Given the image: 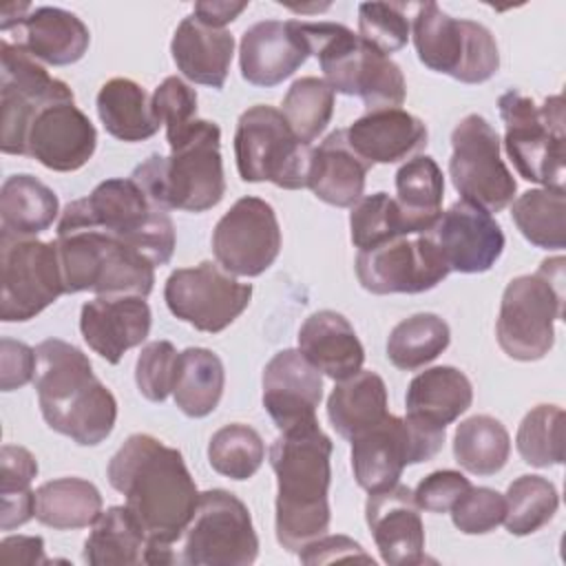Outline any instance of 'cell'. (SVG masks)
Segmentation results:
<instances>
[{
    "label": "cell",
    "mask_w": 566,
    "mask_h": 566,
    "mask_svg": "<svg viewBox=\"0 0 566 566\" xmlns=\"http://www.w3.org/2000/svg\"><path fill=\"white\" fill-rule=\"evenodd\" d=\"M106 478L146 535L144 564L179 562L172 544L184 537L199 502L181 451L150 433H133L108 460Z\"/></svg>",
    "instance_id": "obj_1"
},
{
    "label": "cell",
    "mask_w": 566,
    "mask_h": 566,
    "mask_svg": "<svg viewBox=\"0 0 566 566\" xmlns=\"http://www.w3.org/2000/svg\"><path fill=\"white\" fill-rule=\"evenodd\" d=\"M332 449L318 420L283 429L270 447V464L276 475L274 531L276 542L290 553L327 535Z\"/></svg>",
    "instance_id": "obj_2"
},
{
    "label": "cell",
    "mask_w": 566,
    "mask_h": 566,
    "mask_svg": "<svg viewBox=\"0 0 566 566\" xmlns=\"http://www.w3.org/2000/svg\"><path fill=\"white\" fill-rule=\"evenodd\" d=\"M38 405L49 429L80 447L104 442L117 420V400L93 374L88 356L60 338L35 347Z\"/></svg>",
    "instance_id": "obj_3"
},
{
    "label": "cell",
    "mask_w": 566,
    "mask_h": 566,
    "mask_svg": "<svg viewBox=\"0 0 566 566\" xmlns=\"http://www.w3.org/2000/svg\"><path fill=\"white\" fill-rule=\"evenodd\" d=\"M166 142L170 155H150L135 166L130 179L166 212H206L214 208L226 195L219 126L208 119H192Z\"/></svg>",
    "instance_id": "obj_4"
},
{
    "label": "cell",
    "mask_w": 566,
    "mask_h": 566,
    "mask_svg": "<svg viewBox=\"0 0 566 566\" xmlns=\"http://www.w3.org/2000/svg\"><path fill=\"white\" fill-rule=\"evenodd\" d=\"M71 230H97L119 239L148 256L153 265H166L175 252V223L157 208L130 177L97 184L91 195L64 206L57 234Z\"/></svg>",
    "instance_id": "obj_5"
},
{
    "label": "cell",
    "mask_w": 566,
    "mask_h": 566,
    "mask_svg": "<svg viewBox=\"0 0 566 566\" xmlns=\"http://www.w3.org/2000/svg\"><path fill=\"white\" fill-rule=\"evenodd\" d=\"M298 31L334 93L360 97L367 111L400 108L407 84L400 66L389 55L338 22L298 20Z\"/></svg>",
    "instance_id": "obj_6"
},
{
    "label": "cell",
    "mask_w": 566,
    "mask_h": 566,
    "mask_svg": "<svg viewBox=\"0 0 566 566\" xmlns=\"http://www.w3.org/2000/svg\"><path fill=\"white\" fill-rule=\"evenodd\" d=\"M564 256L544 259L533 274L506 283L495 336L502 352L522 363L544 358L555 345V321L564 316Z\"/></svg>",
    "instance_id": "obj_7"
},
{
    "label": "cell",
    "mask_w": 566,
    "mask_h": 566,
    "mask_svg": "<svg viewBox=\"0 0 566 566\" xmlns=\"http://www.w3.org/2000/svg\"><path fill=\"white\" fill-rule=\"evenodd\" d=\"M55 243L66 294L148 296L153 292V261L128 243L97 230L60 232Z\"/></svg>",
    "instance_id": "obj_8"
},
{
    "label": "cell",
    "mask_w": 566,
    "mask_h": 566,
    "mask_svg": "<svg viewBox=\"0 0 566 566\" xmlns=\"http://www.w3.org/2000/svg\"><path fill=\"white\" fill-rule=\"evenodd\" d=\"M504 122V150L522 179L542 188L564 190V97L551 95L537 106L528 95L511 88L497 99Z\"/></svg>",
    "instance_id": "obj_9"
},
{
    "label": "cell",
    "mask_w": 566,
    "mask_h": 566,
    "mask_svg": "<svg viewBox=\"0 0 566 566\" xmlns=\"http://www.w3.org/2000/svg\"><path fill=\"white\" fill-rule=\"evenodd\" d=\"M411 38L418 60L462 84H482L500 69V51L493 33L467 18H451L436 2L418 4Z\"/></svg>",
    "instance_id": "obj_10"
},
{
    "label": "cell",
    "mask_w": 566,
    "mask_h": 566,
    "mask_svg": "<svg viewBox=\"0 0 566 566\" xmlns=\"http://www.w3.org/2000/svg\"><path fill=\"white\" fill-rule=\"evenodd\" d=\"M310 155V144L294 135L279 108L254 104L239 115L234 159L243 181H270L285 190L305 188Z\"/></svg>",
    "instance_id": "obj_11"
},
{
    "label": "cell",
    "mask_w": 566,
    "mask_h": 566,
    "mask_svg": "<svg viewBox=\"0 0 566 566\" xmlns=\"http://www.w3.org/2000/svg\"><path fill=\"white\" fill-rule=\"evenodd\" d=\"M444 438L440 427L387 413L378 424L349 440L356 484L367 493L398 484L405 467L438 455Z\"/></svg>",
    "instance_id": "obj_12"
},
{
    "label": "cell",
    "mask_w": 566,
    "mask_h": 566,
    "mask_svg": "<svg viewBox=\"0 0 566 566\" xmlns=\"http://www.w3.org/2000/svg\"><path fill=\"white\" fill-rule=\"evenodd\" d=\"M62 294L57 243L0 232V318L31 321Z\"/></svg>",
    "instance_id": "obj_13"
},
{
    "label": "cell",
    "mask_w": 566,
    "mask_h": 566,
    "mask_svg": "<svg viewBox=\"0 0 566 566\" xmlns=\"http://www.w3.org/2000/svg\"><path fill=\"white\" fill-rule=\"evenodd\" d=\"M259 555V537L248 506L226 489L199 493L195 515L184 533L181 564L248 566Z\"/></svg>",
    "instance_id": "obj_14"
},
{
    "label": "cell",
    "mask_w": 566,
    "mask_h": 566,
    "mask_svg": "<svg viewBox=\"0 0 566 566\" xmlns=\"http://www.w3.org/2000/svg\"><path fill=\"white\" fill-rule=\"evenodd\" d=\"M497 130L478 113L462 117L451 133L449 177L460 197L486 212L511 206L517 184L500 157Z\"/></svg>",
    "instance_id": "obj_15"
},
{
    "label": "cell",
    "mask_w": 566,
    "mask_h": 566,
    "mask_svg": "<svg viewBox=\"0 0 566 566\" xmlns=\"http://www.w3.org/2000/svg\"><path fill=\"white\" fill-rule=\"evenodd\" d=\"M252 285L237 281L217 261L170 272L164 301L172 316L199 332L219 334L232 325L250 305Z\"/></svg>",
    "instance_id": "obj_16"
},
{
    "label": "cell",
    "mask_w": 566,
    "mask_h": 566,
    "mask_svg": "<svg viewBox=\"0 0 566 566\" xmlns=\"http://www.w3.org/2000/svg\"><path fill=\"white\" fill-rule=\"evenodd\" d=\"M0 150L24 155L27 130L40 108L60 99H75L66 82L49 71L22 49L0 40Z\"/></svg>",
    "instance_id": "obj_17"
},
{
    "label": "cell",
    "mask_w": 566,
    "mask_h": 566,
    "mask_svg": "<svg viewBox=\"0 0 566 566\" xmlns=\"http://www.w3.org/2000/svg\"><path fill=\"white\" fill-rule=\"evenodd\" d=\"M217 263L234 276L263 274L281 252V226L274 208L259 197H241L212 230Z\"/></svg>",
    "instance_id": "obj_18"
},
{
    "label": "cell",
    "mask_w": 566,
    "mask_h": 566,
    "mask_svg": "<svg viewBox=\"0 0 566 566\" xmlns=\"http://www.w3.org/2000/svg\"><path fill=\"white\" fill-rule=\"evenodd\" d=\"M354 265L358 283L371 294H420L449 276L447 263L424 232L363 250Z\"/></svg>",
    "instance_id": "obj_19"
},
{
    "label": "cell",
    "mask_w": 566,
    "mask_h": 566,
    "mask_svg": "<svg viewBox=\"0 0 566 566\" xmlns=\"http://www.w3.org/2000/svg\"><path fill=\"white\" fill-rule=\"evenodd\" d=\"M449 272L482 274L491 270L504 252V232L491 212L464 199L440 212L424 232Z\"/></svg>",
    "instance_id": "obj_20"
},
{
    "label": "cell",
    "mask_w": 566,
    "mask_h": 566,
    "mask_svg": "<svg viewBox=\"0 0 566 566\" xmlns=\"http://www.w3.org/2000/svg\"><path fill=\"white\" fill-rule=\"evenodd\" d=\"M95 146L93 122L75 106V99H60L40 108L31 119L24 157L55 172H73L88 164Z\"/></svg>",
    "instance_id": "obj_21"
},
{
    "label": "cell",
    "mask_w": 566,
    "mask_h": 566,
    "mask_svg": "<svg viewBox=\"0 0 566 566\" xmlns=\"http://www.w3.org/2000/svg\"><path fill=\"white\" fill-rule=\"evenodd\" d=\"M261 400L279 431L314 422L323 398L321 371L298 352H276L261 376Z\"/></svg>",
    "instance_id": "obj_22"
},
{
    "label": "cell",
    "mask_w": 566,
    "mask_h": 566,
    "mask_svg": "<svg viewBox=\"0 0 566 566\" xmlns=\"http://www.w3.org/2000/svg\"><path fill=\"white\" fill-rule=\"evenodd\" d=\"M0 31L2 40L51 66L75 64L91 44L88 27L60 7H31L22 18L0 22Z\"/></svg>",
    "instance_id": "obj_23"
},
{
    "label": "cell",
    "mask_w": 566,
    "mask_h": 566,
    "mask_svg": "<svg viewBox=\"0 0 566 566\" xmlns=\"http://www.w3.org/2000/svg\"><path fill=\"white\" fill-rule=\"evenodd\" d=\"M365 520L385 564L416 566L424 562V526L409 486L398 482L369 493Z\"/></svg>",
    "instance_id": "obj_24"
},
{
    "label": "cell",
    "mask_w": 566,
    "mask_h": 566,
    "mask_svg": "<svg viewBox=\"0 0 566 566\" xmlns=\"http://www.w3.org/2000/svg\"><path fill=\"white\" fill-rule=\"evenodd\" d=\"M153 323L146 296H95L82 305L80 332L84 343L106 363L117 365L122 356L148 338Z\"/></svg>",
    "instance_id": "obj_25"
},
{
    "label": "cell",
    "mask_w": 566,
    "mask_h": 566,
    "mask_svg": "<svg viewBox=\"0 0 566 566\" xmlns=\"http://www.w3.org/2000/svg\"><path fill=\"white\" fill-rule=\"evenodd\" d=\"M310 49L298 31V20H261L243 31L239 42L241 77L252 86H276L294 75Z\"/></svg>",
    "instance_id": "obj_26"
},
{
    "label": "cell",
    "mask_w": 566,
    "mask_h": 566,
    "mask_svg": "<svg viewBox=\"0 0 566 566\" xmlns=\"http://www.w3.org/2000/svg\"><path fill=\"white\" fill-rule=\"evenodd\" d=\"M352 150L374 164H396L427 146L429 130L424 122L402 108L367 111L345 128Z\"/></svg>",
    "instance_id": "obj_27"
},
{
    "label": "cell",
    "mask_w": 566,
    "mask_h": 566,
    "mask_svg": "<svg viewBox=\"0 0 566 566\" xmlns=\"http://www.w3.org/2000/svg\"><path fill=\"white\" fill-rule=\"evenodd\" d=\"M298 352L334 382L363 369L365 347L352 323L334 312L318 310L298 329Z\"/></svg>",
    "instance_id": "obj_28"
},
{
    "label": "cell",
    "mask_w": 566,
    "mask_h": 566,
    "mask_svg": "<svg viewBox=\"0 0 566 566\" xmlns=\"http://www.w3.org/2000/svg\"><path fill=\"white\" fill-rule=\"evenodd\" d=\"M170 53L177 71L201 86L223 88L234 55V38L226 29L199 22L192 13L175 29Z\"/></svg>",
    "instance_id": "obj_29"
},
{
    "label": "cell",
    "mask_w": 566,
    "mask_h": 566,
    "mask_svg": "<svg viewBox=\"0 0 566 566\" xmlns=\"http://www.w3.org/2000/svg\"><path fill=\"white\" fill-rule=\"evenodd\" d=\"M369 168L371 166L352 150L345 128H340L312 148L305 188L329 206L352 208L363 197Z\"/></svg>",
    "instance_id": "obj_30"
},
{
    "label": "cell",
    "mask_w": 566,
    "mask_h": 566,
    "mask_svg": "<svg viewBox=\"0 0 566 566\" xmlns=\"http://www.w3.org/2000/svg\"><path fill=\"white\" fill-rule=\"evenodd\" d=\"M473 402V385L464 371L451 365H438L411 378L405 396L407 416L447 429Z\"/></svg>",
    "instance_id": "obj_31"
},
{
    "label": "cell",
    "mask_w": 566,
    "mask_h": 566,
    "mask_svg": "<svg viewBox=\"0 0 566 566\" xmlns=\"http://www.w3.org/2000/svg\"><path fill=\"white\" fill-rule=\"evenodd\" d=\"M385 380L369 369H360L345 380H336L327 398V418L345 440L367 431L387 416Z\"/></svg>",
    "instance_id": "obj_32"
},
{
    "label": "cell",
    "mask_w": 566,
    "mask_h": 566,
    "mask_svg": "<svg viewBox=\"0 0 566 566\" xmlns=\"http://www.w3.org/2000/svg\"><path fill=\"white\" fill-rule=\"evenodd\" d=\"M444 177L429 155H416L396 172V203L409 234L427 232L442 212Z\"/></svg>",
    "instance_id": "obj_33"
},
{
    "label": "cell",
    "mask_w": 566,
    "mask_h": 566,
    "mask_svg": "<svg viewBox=\"0 0 566 566\" xmlns=\"http://www.w3.org/2000/svg\"><path fill=\"white\" fill-rule=\"evenodd\" d=\"M60 212L57 195L38 177L20 172L0 188V232L35 237L49 230Z\"/></svg>",
    "instance_id": "obj_34"
},
{
    "label": "cell",
    "mask_w": 566,
    "mask_h": 566,
    "mask_svg": "<svg viewBox=\"0 0 566 566\" xmlns=\"http://www.w3.org/2000/svg\"><path fill=\"white\" fill-rule=\"evenodd\" d=\"M97 115L108 135L122 142H144L159 130L148 93L128 77L104 82L95 97Z\"/></svg>",
    "instance_id": "obj_35"
},
{
    "label": "cell",
    "mask_w": 566,
    "mask_h": 566,
    "mask_svg": "<svg viewBox=\"0 0 566 566\" xmlns=\"http://www.w3.org/2000/svg\"><path fill=\"white\" fill-rule=\"evenodd\" d=\"M99 515L102 493L84 478H57L35 489V520L49 528H86Z\"/></svg>",
    "instance_id": "obj_36"
},
{
    "label": "cell",
    "mask_w": 566,
    "mask_h": 566,
    "mask_svg": "<svg viewBox=\"0 0 566 566\" xmlns=\"http://www.w3.org/2000/svg\"><path fill=\"white\" fill-rule=\"evenodd\" d=\"M223 363L212 349L188 347L179 352L172 398L188 418H203L212 413L223 396Z\"/></svg>",
    "instance_id": "obj_37"
},
{
    "label": "cell",
    "mask_w": 566,
    "mask_h": 566,
    "mask_svg": "<svg viewBox=\"0 0 566 566\" xmlns=\"http://www.w3.org/2000/svg\"><path fill=\"white\" fill-rule=\"evenodd\" d=\"M146 535L126 506H111L93 522L82 557L91 566L144 564Z\"/></svg>",
    "instance_id": "obj_38"
},
{
    "label": "cell",
    "mask_w": 566,
    "mask_h": 566,
    "mask_svg": "<svg viewBox=\"0 0 566 566\" xmlns=\"http://www.w3.org/2000/svg\"><path fill=\"white\" fill-rule=\"evenodd\" d=\"M511 455V436L506 427L486 413L471 416L455 427L453 458L473 475H495Z\"/></svg>",
    "instance_id": "obj_39"
},
{
    "label": "cell",
    "mask_w": 566,
    "mask_h": 566,
    "mask_svg": "<svg viewBox=\"0 0 566 566\" xmlns=\"http://www.w3.org/2000/svg\"><path fill=\"white\" fill-rule=\"evenodd\" d=\"M511 217L522 237L542 250L566 245V195L557 188H533L511 201Z\"/></svg>",
    "instance_id": "obj_40"
},
{
    "label": "cell",
    "mask_w": 566,
    "mask_h": 566,
    "mask_svg": "<svg viewBox=\"0 0 566 566\" xmlns=\"http://www.w3.org/2000/svg\"><path fill=\"white\" fill-rule=\"evenodd\" d=\"M451 340L444 318L431 312H418L402 318L387 338V358L402 371H416L436 360Z\"/></svg>",
    "instance_id": "obj_41"
},
{
    "label": "cell",
    "mask_w": 566,
    "mask_h": 566,
    "mask_svg": "<svg viewBox=\"0 0 566 566\" xmlns=\"http://www.w3.org/2000/svg\"><path fill=\"white\" fill-rule=\"evenodd\" d=\"M38 475V460L18 444L0 449V528L13 531L35 517V491L31 489Z\"/></svg>",
    "instance_id": "obj_42"
},
{
    "label": "cell",
    "mask_w": 566,
    "mask_h": 566,
    "mask_svg": "<svg viewBox=\"0 0 566 566\" xmlns=\"http://www.w3.org/2000/svg\"><path fill=\"white\" fill-rule=\"evenodd\" d=\"M504 526L511 535L524 537L546 526L559 506L555 484L542 475L515 478L504 495Z\"/></svg>",
    "instance_id": "obj_43"
},
{
    "label": "cell",
    "mask_w": 566,
    "mask_h": 566,
    "mask_svg": "<svg viewBox=\"0 0 566 566\" xmlns=\"http://www.w3.org/2000/svg\"><path fill=\"white\" fill-rule=\"evenodd\" d=\"M265 460V442L256 429L243 422H230L212 433L208 442L210 467L230 480L252 478Z\"/></svg>",
    "instance_id": "obj_44"
},
{
    "label": "cell",
    "mask_w": 566,
    "mask_h": 566,
    "mask_svg": "<svg viewBox=\"0 0 566 566\" xmlns=\"http://www.w3.org/2000/svg\"><path fill=\"white\" fill-rule=\"evenodd\" d=\"M336 93L325 80L298 77L283 97V117L303 144H312L327 128L334 115Z\"/></svg>",
    "instance_id": "obj_45"
},
{
    "label": "cell",
    "mask_w": 566,
    "mask_h": 566,
    "mask_svg": "<svg viewBox=\"0 0 566 566\" xmlns=\"http://www.w3.org/2000/svg\"><path fill=\"white\" fill-rule=\"evenodd\" d=\"M515 447L520 458L537 469L564 462V409L537 405L520 422Z\"/></svg>",
    "instance_id": "obj_46"
},
{
    "label": "cell",
    "mask_w": 566,
    "mask_h": 566,
    "mask_svg": "<svg viewBox=\"0 0 566 566\" xmlns=\"http://www.w3.org/2000/svg\"><path fill=\"white\" fill-rule=\"evenodd\" d=\"M352 243L363 250H374L398 237H411L398 210V203L387 192L360 197L349 212Z\"/></svg>",
    "instance_id": "obj_47"
},
{
    "label": "cell",
    "mask_w": 566,
    "mask_h": 566,
    "mask_svg": "<svg viewBox=\"0 0 566 566\" xmlns=\"http://www.w3.org/2000/svg\"><path fill=\"white\" fill-rule=\"evenodd\" d=\"M411 24L405 15V4L394 2H360L358 35L382 51L385 55L400 51L409 40Z\"/></svg>",
    "instance_id": "obj_48"
},
{
    "label": "cell",
    "mask_w": 566,
    "mask_h": 566,
    "mask_svg": "<svg viewBox=\"0 0 566 566\" xmlns=\"http://www.w3.org/2000/svg\"><path fill=\"white\" fill-rule=\"evenodd\" d=\"M179 352L170 340H153L142 347L135 363V382L150 402H164L177 380Z\"/></svg>",
    "instance_id": "obj_49"
},
{
    "label": "cell",
    "mask_w": 566,
    "mask_h": 566,
    "mask_svg": "<svg viewBox=\"0 0 566 566\" xmlns=\"http://www.w3.org/2000/svg\"><path fill=\"white\" fill-rule=\"evenodd\" d=\"M451 522L464 535H484L504 522V495L489 486H471L453 506Z\"/></svg>",
    "instance_id": "obj_50"
},
{
    "label": "cell",
    "mask_w": 566,
    "mask_h": 566,
    "mask_svg": "<svg viewBox=\"0 0 566 566\" xmlns=\"http://www.w3.org/2000/svg\"><path fill=\"white\" fill-rule=\"evenodd\" d=\"M150 108L159 126H166V137H172L197 119V91L181 77L170 75L153 91Z\"/></svg>",
    "instance_id": "obj_51"
},
{
    "label": "cell",
    "mask_w": 566,
    "mask_h": 566,
    "mask_svg": "<svg viewBox=\"0 0 566 566\" xmlns=\"http://www.w3.org/2000/svg\"><path fill=\"white\" fill-rule=\"evenodd\" d=\"M473 484L460 471L440 469L422 478L413 493V502L427 513H449L451 506L471 489Z\"/></svg>",
    "instance_id": "obj_52"
},
{
    "label": "cell",
    "mask_w": 566,
    "mask_h": 566,
    "mask_svg": "<svg viewBox=\"0 0 566 566\" xmlns=\"http://www.w3.org/2000/svg\"><path fill=\"white\" fill-rule=\"evenodd\" d=\"M35 376V349L22 340L0 338V389L13 391Z\"/></svg>",
    "instance_id": "obj_53"
},
{
    "label": "cell",
    "mask_w": 566,
    "mask_h": 566,
    "mask_svg": "<svg viewBox=\"0 0 566 566\" xmlns=\"http://www.w3.org/2000/svg\"><path fill=\"white\" fill-rule=\"evenodd\" d=\"M298 559L303 564H327L338 559H363L374 564L371 555H367L363 546L347 535H323L298 551Z\"/></svg>",
    "instance_id": "obj_54"
},
{
    "label": "cell",
    "mask_w": 566,
    "mask_h": 566,
    "mask_svg": "<svg viewBox=\"0 0 566 566\" xmlns=\"http://www.w3.org/2000/svg\"><path fill=\"white\" fill-rule=\"evenodd\" d=\"M0 564H51L44 555V539L40 535H9L0 542Z\"/></svg>",
    "instance_id": "obj_55"
},
{
    "label": "cell",
    "mask_w": 566,
    "mask_h": 566,
    "mask_svg": "<svg viewBox=\"0 0 566 566\" xmlns=\"http://www.w3.org/2000/svg\"><path fill=\"white\" fill-rule=\"evenodd\" d=\"M248 9V2H228V0H212V2H197L192 15L214 29H223L228 22L237 20L241 11Z\"/></svg>",
    "instance_id": "obj_56"
}]
</instances>
